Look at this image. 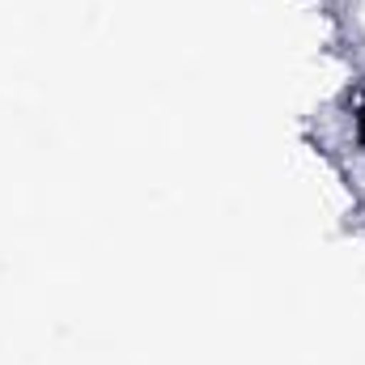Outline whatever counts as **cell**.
I'll return each instance as SVG.
<instances>
[{
  "label": "cell",
  "mask_w": 365,
  "mask_h": 365,
  "mask_svg": "<svg viewBox=\"0 0 365 365\" xmlns=\"http://www.w3.org/2000/svg\"><path fill=\"white\" fill-rule=\"evenodd\" d=\"M353 123H357V140L365 145V98L357 102V110H353Z\"/></svg>",
  "instance_id": "1"
}]
</instances>
